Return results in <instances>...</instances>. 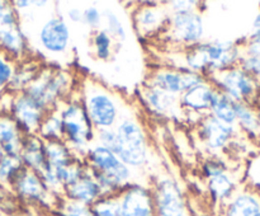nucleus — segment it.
I'll use <instances>...</instances> for the list:
<instances>
[{
	"mask_svg": "<svg viewBox=\"0 0 260 216\" xmlns=\"http://www.w3.org/2000/svg\"><path fill=\"white\" fill-rule=\"evenodd\" d=\"M200 2H190V0H180V2H170L168 3L169 5V10H172V14L175 13H189V12H197L200 9Z\"/></svg>",
	"mask_w": 260,
	"mask_h": 216,
	"instance_id": "nucleus-39",
	"label": "nucleus"
},
{
	"mask_svg": "<svg viewBox=\"0 0 260 216\" xmlns=\"http://www.w3.org/2000/svg\"><path fill=\"white\" fill-rule=\"evenodd\" d=\"M102 196H103V191L88 167L75 182L66 186L62 191L63 198L88 206L93 205Z\"/></svg>",
	"mask_w": 260,
	"mask_h": 216,
	"instance_id": "nucleus-19",
	"label": "nucleus"
},
{
	"mask_svg": "<svg viewBox=\"0 0 260 216\" xmlns=\"http://www.w3.org/2000/svg\"><path fill=\"white\" fill-rule=\"evenodd\" d=\"M255 216H260V212H258V213H256V215Z\"/></svg>",
	"mask_w": 260,
	"mask_h": 216,
	"instance_id": "nucleus-48",
	"label": "nucleus"
},
{
	"mask_svg": "<svg viewBox=\"0 0 260 216\" xmlns=\"http://www.w3.org/2000/svg\"><path fill=\"white\" fill-rule=\"evenodd\" d=\"M236 126L239 131L245 134L249 139L258 140V116L255 106L249 103H235Z\"/></svg>",
	"mask_w": 260,
	"mask_h": 216,
	"instance_id": "nucleus-25",
	"label": "nucleus"
},
{
	"mask_svg": "<svg viewBox=\"0 0 260 216\" xmlns=\"http://www.w3.org/2000/svg\"><path fill=\"white\" fill-rule=\"evenodd\" d=\"M15 68L13 60L4 52H0V89H4L10 83Z\"/></svg>",
	"mask_w": 260,
	"mask_h": 216,
	"instance_id": "nucleus-36",
	"label": "nucleus"
},
{
	"mask_svg": "<svg viewBox=\"0 0 260 216\" xmlns=\"http://www.w3.org/2000/svg\"><path fill=\"white\" fill-rule=\"evenodd\" d=\"M23 169L22 160L19 157H10L5 155L0 160V183H9L12 184L18 173Z\"/></svg>",
	"mask_w": 260,
	"mask_h": 216,
	"instance_id": "nucleus-34",
	"label": "nucleus"
},
{
	"mask_svg": "<svg viewBox=\"0 0 260 216\" xmlns=\"http://www.w3.org/2000/svg\"><path fill=\"white\" fill-rule=\"evenodd\" d=\"M207 191L210 200L216 207L220 210L239 190L238 180L230 173V169L226 172L216 174L207 178ZM217 210V211H218Z\"/></svg>",
	"mask_w": 260,
	"mask_h": 216,
	"instance_id": "nucleus-21",
	"label": "nucleus"
},
{
	"mask_svg": "<svg viewBox=\"0 0 260 216\" xmlns=\"http://www.w3.org/2000/svg\"><path fill=\"white\" fill-rule=\"evenodd\" d=\"M103 25L104 30L111 36L113 40L123 42L127 38V30L124 28V24L122 20L119 19L118 14L113 12L109 8H106L103 10Z\"/></svg>",
	"mask_w": 260,
	"mask_h": 216,
	"instance_id": "nucleus-31",
	"label": "nucleus"
},
{
	"mask_svg": "<svg viewBox=\"0 0 260 216\" xmlns=\"http://www.w3.org/2000/svg\"><path fill=\"white\" fill-rule=\"evenodd\" d=\"M239 132L238 126L223 124L212 114H207L198 122V137L210 152L222 151Z\"/></svg>",
	"mask_w": 260,
	"mask_h": 216,
	"instance_id": "nucleus-12",
	"label": "nucleus"
},
{
	"mask_svg": "<svg viewBox=\"0 0 260 216\" xmlns=\"http://www.w3.org/2000/svg\"><path fill=\"white\" fill-rule=\"evenodd\" d=\"M96 144L102 145V146L107 147V149L112 150L114 152L117 145V132L113 129H103L95 131V141Z\"/></svg>",
	"mask_w": 260,
	"mask_h": 216,
	"instance_id": "nucleus-37",
	"label": "nucleus"
},
{
	"mask_svg": "<svg viewBox=\"0 0 260 216\" xmlns=\"http://www.w3.org/2000/svg\"><path fill=\"white\" fill-rule=\"evenodd\" d=\"M216 93L217 89L208 79H206L205 81L188 89L179 97L180 107L184 114H197L198 118L202 119L203 117L210 114Z\"/></svg>",
	"mask_w": 260,
	"mask_h": 216,
	"instance_id": "nucleus-16",
	"label": "nucleus"
},
{
	"mask_svg": "<svg viewBox=\"0 0 260 216\" xmlns=\"http://www.w3.org/2000/svg\"><path fill=\"white\" fill-rule=\"evenodd\" d=\"M45 154L47 164L53 170H57L60 168H65L75 162L76 158L70 147L65 144V141H47L45 142Z\"/></svg>",
	"mask_w": 260,
	"mask_h": 216,
	"instance_id": "nucleus-24",
	"label": "nucleus"
},
{
	"mask_svg": "<svg viewBox=\"0 0 260 216\" xmlns=\"http://www.w3.org/2000/svg\"><path fill=\"white\" fill-rule=\"evenodd\" d=\"M83 24L91 30H99L103 27V12L95 5H88L83 9Z\"/></svg>",
	"mask_w": 260,
	"mask_h": 216,
	"instance_id": "nucleus-35",
	"label": "nucleus"
},
{
	"mask_svg": "<svg viewBox=\"0 0 260 216\" xmlns=\"http://www.w3.org/2000/svg\"><path fill=\"white\" fill-rule=\"evenodd\" d=\"M165 29L170 41L184 47H192L202 42L205 36V20L200 12L169 14Z\"/></svg>",
	"mask_w": 260,
	"mask_h": 216,
	"instance_id": "nucleus-8",
	"label": "nucleus"
},
{
	"mask_svg": "<svg viewBox=\"0 0 260 216\" xmlns=\"http://www.w3.org/2000/svg\"><path fill=\"white\" fill-rule=\"evenodd\" d=\"M142 97L146 106L159 116L172 117V118H184V112L179 103V97L173 96L168 91L155 86L146 85L142 91Z\"/></svg>",
	"mask_w": 260,
	"mask_h": 216,
	"instance_id": "nucleus-17",
	"label": "nucleus"
},
{
	"mask_svg": "<svg viewBox=\"0 0 260 216\" xmlns=\"http://www.w3.org/2000/svg\"><path fill=\"white\" fill-rule=\"evenodd\" d=\"M93 216H121L118 193L103 195L90 206Z\"/></svg>",
	"mask_w": 260,
	"mask_h": 216,
	"instance_id": "nucleus-30",
	"label": "nucleus"
},
{
	"mask_svg": "<svg viewBox=\"0 0 260 216\" xmlns=\"http://www.w3.org/2000/svg\"><path fill=\"white\" fill-rule=\"evenodd\" d=\"M62 118L63 141L76 158L83 159L89 146L95 141V130L86 114L80 96H70L58 104Z\"/></svg>",
	"mask_w": 260,
	"mask_h": 216,
	"instance_id": "nucleus-3",
	"label": "nucleus"
},
{
	"mask_svg": "<svg viewBox=\"0 0 260 216\" xmlns=\"http://www.w3.org/2000/svg\"><path fill=\"white\" fill-rule=\"evenodd\" d=\"M25 135L20 131L10 114H0V147L5 155L19 157L22 141Z\"/></svg>",
	"mask_w": 260,
	"mask_h": 216,
	"instance_id": "nucleus-23",
	"label": "nucleus"
},
{
	"mask_svg": "<svg viewBox=\"0 0 260 216\" xmlns=\"http://www.w3.org/2000/svg\"><path fill=\"white\" fill-rule=\"evenodd\" d=\"M40 70V66L35 65V64H29V65L22 66L20 69H15L12 80L8 84V89L15 91L17 94L22 93L29 85L30 81L36 78Z\"/></svg>",
	"mask_w": 260,
	"mask_h": 216,
	"instance_id": "nucleus-29",
	"label": "nucleus"
},
{
	"mask_svg": "<svg viewBox=\"0 0 260 216\" xmlns=\"http://www.w3.org/2000/svg\"><path fill=\"white\" fill-rule=\"evenodd\" d=\"M251 33H260V12L256 14L255 19L253 22V32Z\"/></svg>",
	"mask_w": 260,
	"mask_h": 216,
	"instance_id": "nucleus-42",
	"label": "nucleus"
},
{
	"mask_svg": "<svg viewBox=\"0 0 260 216\" xmlns=\"http://www.w3.org/2000/svg\"><path fill=\"white\" fill-rule=\"evenodd\" d=\"M193 216H217V215H213V213H210V212H196L193 213Z\"/></svg>",
	"mask_w": 260,
	"mask_h": 216,
	"instance_id": "nucleus-45",
	"label": "nucleus"
},
{
	"mask_svg": "<svg viewBox=\"0 0 260 216\" xmlns=\"http://www.w3.org/2000/svg\"><path fill=\"white\" fill-rule=\"evenodd\" d=\"M205 48L208 57L207 76L239 65V61L243 55L241 43L235 41H207L205 42Z\"/></svg>",
	"mask_w": 260,
	"mask_h": 216,
	"instance_id": "nucleus-14",
	"label": "nucleus"
},
{
	"mask_svg": "<svg viewBox=\"0 0 260 216\" xmlns=\"http://www.w3.org/2000/svg\"><path fill=\"white\" fill-rule=\"evenodd\" d=\"M256 79H258V81H259V84H260V69H259L258 74H256Z\"/></svg>",
	"mask_w": 260,
	"mask_h": 216,
	"instance_id": "nucleus-47",
	"label": "nucleus"
},
{
	"mask_svg": "<svg viewBox=\"0 0 260 216\" xmlns=\"http://www.w3.org/2000/svg\"><path fill=\"white\" fill-rule=\"evenodd\" d=\"M37 37L41 48L50 56L65 55L70 47V28L62 15L47 18L41 24Z\"/></svg>",
	"mask_w": 260,
	"mask_h": 216,
	"instance_id": "nucleus-11",
	"label": "nucleus"
},
{
	"mask_svg": "<svg viewBox=\"0 0 260 216\" xmlns=\"http://www.w3.org/2000/svg\"><path fill=\"white\" fill-rule=\"evenodd\" d=\"M19 158L23 167L40 174L47 164L45 154V141L38 135H25L22 141Z\"/></svg>",
	"mask_w": 260,
	"mask_h": 216,
	"instance_id": "nucleus-22",
	"label": "nucleus"
},
{
	"mask_svg": "<svg viewBox=\"0 0 260 216\" xmlns=\"http://www.w3.org/2000/svg\"><path fill=\"white\" fill-rule=\"evenodd\" d=\"M147 7H139L135 13V25L140 35L147 36L165 27L169 14L157 3H146Z\"/></svg>",
	"mask_w": 260,
	"mask_h": 216,
	"instance_id": "nucleus-20",
	"label": "nucleus"
},
{
	"mask_svg": "<svg viewBox=\"0 0 260 216\" xmlns=\"http://www.w3.org/2000/svg\"><path fill=\"white\" fill-rule=\"evenodd\" d=\"M79 96L95 131L113 129L124 114L121 98L93 79L88 78L81 83Z\"/></svg>",
	"mask_w": 260,
	"mask_h": 216,
	"instance_id": "nucleus-2",
	"label": "nucleus"
},
{
	"mask_svg": "<svg viewBox=\"0 0 260 216\" xmlns=\"http://www.w3.org/2000/svg\"><path fill=\"white\" fill-rule=\"evenodd\" d=\"M84 163L101 186L103 195H117L134 183V173L116 152L102 145L91 144L83 158Z\"/></svg>",
	"mask_w": 260,
	"mask_h": 216,
	"instance_id": "nucleus-1",
	"label": "nucleus"
},
{
	"mask_svg": "<svg viewBox=\"0 0 260 216\" xmlns=\"http://www.w3.org/2000/svg\"><path fill=\"white\" fill-rule=\"evenodd\" d=\"M10 116L17 122L18 127L24 135H37L40 125L47 112L33 103L27 96L18 93L13 98Z\"/></svg>",
	"mask_w": 260,
	"mask_h": 216,
	"instance_id": "nucleus-15",
	"label": "nucleus"
},
{
	"mask_svg": "<svg viewBox=\"0 0 260 216\" xmlns=\"http://www.w3.org/2000/svg\"><path fill=\"white\" fill-rule=\"evenodd\" d=\"M256 116H258V140H260V101L256 103Z\"/></svg>",
	"mask_w": 260,
	"mask_h": 216,
	"instance_id": "nucleus-44",
	"label": "nucleus"
},
{
	"mask_svg": "<svg viewBox=\"0 0 260 216\" xmlns=\"http://www.w3.org/2000/svg\"><path fill=\"white\" fill-rule=\"evenodd\" d=\"M206 78L201 74L193 73L188 69L178 68L157 69L151 74L147 85L155 86L161 90L168 91L173 96L180 97L188 89L205 81Z\"/></svg>",
	"mask_w": 260,
	"mask_h": 216,
	"instance_id": "nucleus-10",
	"label": "nucleus"
},
{
	"mask_svg": "<svg viewBox=\"0 0 260 216\" xmlns=\"http://www.w3.org/2000/svg\"><path fill=\"white\" fill-rule=\"evenodd\" d=\"M243 55L254 56L260 58V33H251L248 38H245L241 43Z\"/></svg>",
	"mask_w": 260,
	"mask_h": 216,
	"instance_id": "nucleus-38",
	"label": "nucleus"
},
{
	"mask_svg": "<svg viewBox=\"0 0 260 216\" xmlns=\"http://www.w3.org/2000/svg\"><path fill=\"white\" fill-rule=\"evenodd\" d=\"M93 48L98 60L108 61L113 52V38L104 29L95 30L93 36Z\"/></svg>",
	"mask_w": 260,
	"mask_h": 216,
	"instance_id": "nucleus-33",
	"label": "nucleus"
},
{
	"mask_svg": "<svg viewBox=\"0 0 260 216\" xmlns=\"http://www.w3.org/2000/svg\"><path fill=\"white\" fill-rule=\"evenodd\" d=\"M4 157H5L4 151H3V149H2V147H0V160H2Z\"/></svg>",
	"mask_w": 260,
	"mask_h": 216,
	"instance_id": "nucleus-46",
	"label": "nucleus"
},
{
	"mask_svg": "<svg viewBox=\"0 0 260 216\" xmlns=\"http://www.w3.org/2000/svg\"><path fill=\"white\" fill-rule=\"evenodd\" d=\"M66 19L71 23H83V9L79 7L69 8L66 12Z\"/></svg>",
	"mask_w": 260,
	"mask_h": 216,
	"instance_id": "nucleus-41",
	"label": "nucleus"
},
{
	"mask_svg": "<svg viewBox=\"0 0 260 216\" xmlns=\"http://www.w3.org/2000/svg\"><path fill=\"white\" fill-rule=\"evenodd\" d=\"M260 212V192L254 188L238 192L217 211V216H255Z\"/></svg>",
	"mask_w": 260,
	"mask_h": 216,
	"instance_id": "nucleus-18",
	"label": "nucleus"
},
{
	"mask_svg": "<svg viewBox=\"0 0 260 216\" xmlns=\"http://www.w3.org/2000/svg\"><path fill=\"white\" fill-rule=\"evenodd\" d=\"M235 103L236 102H234L228 96H225V94L217 90L215 98H213L212 106H211L210 114H212L213 117L220 119L223 124L236 126Z\"/></svg>",
	"mask_w": 260,
	"mask_h": 216,
	"instance_id": "nucleus-28",
	"label": "nucleus"
},
{
	"mask_svg": "<svg viewBox=\"0 0 260 216\" xmlns=\"http://www.w3.org/2000/svg\"><path fill=\"white\" fill-rule=\"evenodd\" d=\"M10 186L20 200L47 208L51 212L61 198V196L55 195L52 191L48 190L38 173L25 167H23V169L18 173Z\"/></svg>",
	"mask_w": 260,
	"mask_h": 216,
	"instance_id": "nucleus-6",
	"label": "nucleus"
},
{
	"mask_svg": "<svg viewBox=\"0 0 260 216\" xmlns=\"http://www.w3.org/2000/svg\"><path fill=\"white\" fill-rule=\"evenodd\" d=\"M207 79L218 91L228 96L234 102L256 106L260 101V84L258 79L239 65L228 70L211 74Z\"/></svg>",
	"mask_w": 260,
	"mask_h": 216,
	"instance_id": "nucleus-5",
	"label": "nucleus"
},
{
	"mask_svg": "<svg viewBox=\"0 0 260 216\" xmlns=\"http://www.w3.org/2000/svg\"><path fill=\"white\" fill-rule=\"evenodd\" d=\"M117 132V157L132 169L142 168L149 163V141L146 132L139 119L129 113H124L114 126Z\"/></svg>",
	"mask_w": 260,
	"mask_h": 216,
	"instance_id": "nucleus-4",
	"label": "nucleus"
},
{
	"mask_svg": "<svg viewBox=\"0 0 260 216\" xmlns=\"http://www.w3.org/2000/svg\"><path fill=\"white\" fill-rule=\"evenodd\" d=\"M184 65L182 68L188 69L193 73L201 74L206 78L208 73V57L205 48V42L187 48L184 53Z\"/></svg>",
	"mask_w": 260,
	"mask_h": 216,
	"instance_id": "nucleus-27",
	"label": "nucleus"
},
{
	"mask_svg": "<svg viewBox=\"0 0 260 216\" xmlns=\"http://www.w3.org/2000/svg\"><path fill=\"white\" fill-rule=\"evenodd\" d=\"M156 216H190L184 192L172 177H159L151 187Z\"/></svg>",
	"mask_w": 260,
	"mask_h": 216,
	"instance_id": "nucleus-7",
	"label": "nucleus"
},
{
	"mask_svg": "<svg viewBox=\"0 0 260 216\" xmlns=\"http://www.w3.org/2000/svg\"><path fill=\"white\" fill-rule=\"evenodd\" d=\"M239 66L248 71L251 75L256 76L259 69H260V58L254 57V56L249 55H241L240 61H239Z\"/></svg>",
	"mask_w": 260,
	"mask_h": 216,
	"instance_id": "nucleus-40",
	"label": "nucleus"
},
{
	"mask_svg": "<svg viewBox=\"0 0 260 216\" xmlns=\"http://www.w3.org/2000/svg\"><path fill=\"white\" fill-rule=\"evenodd\" d=\"M52 213L55 216H93L90 206L61 197Z\"/></svg>",
	"mask_w": 260,
	"mask_h": 216,
	"instance_id": "nucleus-32",
	"label": "nucleus"
},
{
	"mask_svg": "<svg viewBox=\"0 0 260 216\" xmlns=\"http://www.w3.org/2000/svg\"><path fill=\"white\" fill-rule=\"evenodd\" d=\"M38 136L45 142L47 141H63V127L62 118H61L60 107L51 109L43 117L37 132Z\"/></svg>",
	"mask_w": 260,
	"mask_h": 216,
	"instance_id": "nucleus-26",
	"label": "nucleus"
},
{
	"mask_svg": "<svg viewBox=\"0 0 260 216\" xmlns=\"http://www.w3.org/2000/svg\"><path fill=\"white\" fill-rule=\"evenodd\" d=\"M28 51V38L19 22V13L12 4L0 20V52L10 58H19Z\"/></svg>",
	"mask_w": 260,
	"mask_h": 216,
	"instance_id": "nucleus-9",
	"label": "nucleus"
},
{
	"mask_svg": "<svg viewBox=\"0 0 260 216\" xmlns=\"http://www.w3.org/2000/svg\"><path fill=\"white\" fill-rule=\"evenodd\" d=\"M121 216H156L151 187L134 182L118 193Z\"/></svg>",
	"mask_w": 260,
	"mask_h": 216,
	"instance_id": "nucleus-13",
	"label": "nucleus"
},
{
	"mask_svg": "<svg viewBox=\"0 0 260 216\" xmlns=\"http://www.w3.org/2000/svg\"><path fill=\"white\" fill-rule=\"evenodd\" d=\"M9 4H10V3H7V2H2V0H0V20H2L3 15H4L5 10H7V8L9 7Z\"/></svg>",
	"mask_w": 260,
	"mask_h": 216,
	"instance_id": "nucleus-43",
	"label": "nucleus"
}]
</instances>
